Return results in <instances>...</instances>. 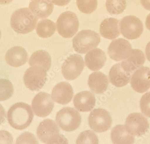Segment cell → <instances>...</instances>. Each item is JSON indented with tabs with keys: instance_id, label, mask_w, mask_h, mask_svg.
Here are the masks:
<instances>
[{
	"instance_id": "44dd1931",
	"label": "cell",
	"mask_w": 150,
	"mask_h": 144,
	"mask_svg": "<svg viewBox=\"0 0 150 144\" xmlns=\"http://www.w3.org/2000/svg\"><path fill=\"white\" fill-rule=\"evenodd\" d=\"M145 60V56L141 50L133 49L131 55L121 62V66L125 70L132 73L144 64Z\"/></svg>"
},
{
	"instance_id": "836d02e7",
	"label": "cell",
	"mask_w": 150,
	"mask_h": 144,
	"mask_svg": "<svg viewBox=\"0 0 150 144\" xmlns=\"http://www.w3.org/2000/svg\"><path fill=\"white\" fill-rule=\"evenodd\" d=\"M50 1L56 6H63L69 4L71 0H50Z\"/></svg>"
},
{
	"instance_id": "277c9868",
	"label": "cell",
	"mask_w": 150,
	"mask_h": 144,
	"mask_svg": "<svg viewBox=\"0 0 150 144\" xmlns=\"http://www.w3.org/2000/svg\"><path fill=\"white\" fill-rule=\"evenodd\" d=\"M100 42L99 34L91 30L80 31L72 40L74 50L77 53L85 54L97 47Z\"/></svg>"
},
{
	"instance_id": "603a6c76",
	"label": "cell",
	"mask_w": 150,
	"mask_h": 144,
	"mask_svg": "<svg viewBox=\"0 0 150 144\" xmlns=\"http://www.w3.org/2000/svg\"><path fill=\"white\" fill-rule=\"evenodd\" d=\"M88 84L93 92L97 94H101L107 90L109 85L108 79V77L102 72H93L89 76Z\"/></svg>"
},
{
	"instance_id": "9a60e30c",
	"label": "cell",
	"mask_w": 150,
	"mask_h": 144,
	"mask_svg": "<svg viewBox=\"0 0 150 144\" xmlns=\"http://www.w3.org/2000/svg\"><path fill=\"white\" fill-rule=\"evenodd\" d=\"M54 101L61 104H67L71 102L73 96L71 85L67 82H61L53 88L51 94Z\"/></svg>"
},
{
	"instance_id": "d590c367",
	"label": "cell",
	"mask_w": 150,
	"mask_h": 144,
	"mask_svg": "<svg viewBox=\"0 0 150 144\" xmlns=\"http://www.w3.org/2000/svg\"><path fill=\"white\" fill-rule=\"evenodd\" d=\"M140 2L146 10L150 11V0H140Z\"/></svg>"
},
{
	"instance_id": "f35d334b",
	"label": "cell",
	"mask_w": 150,
	"mask_h": 144,
	"mask_svg": "<svg viewBox=\"0 0 150 144\" xmlns=\"http://www.w3.org/2000/svg\"><path fill=\"white\" fill-rule=\"evenodd\" d=\"M13 1V0H0V4L7 5Z\"/></svg>"
},
{
	"instance_id": "4fadbf2b",
	"label": "cell",
	"mask_w": 150,
	"mask_h": 144,
	"mask_svg": "<svg viewBox=\"0 0 150 144\" xmlns=\"http://www.w3.org/2000/svg\"><path fill=\"white\" fill-rule=\"evenodd\" d=\"M133 52L130 43L124 38L112 41L108 48V54L112 59L116 62L124 61L131 55Z\"/></svg>"
},
{
	"instance_id": "ba28073f",
	"label": "cell",
	"mask_w": 150,
	"mask_h": 144,
	"mask_svg": "<svg viewBox=\"0 0 150 144\" xmlns=\"http://www.w3.org/2000/svg\"><path fill=\"white\" fill-rule=\"evenodd\" d=\"M120 29L121 34L129 40L139 38L144 31V26L139 18L134 16L125 17L120 23Z\"/></svg>"
},
{
	"instance_id": "4dcf8cb0",
	"label": "cell",
	"mask_w": 150,
	"mask_h": 144,
	"mask_svg": "<svg viewBox=\"0 0 150 144\" xmlns=\"http://www.w3.org/2000/svg\"><path fill=\"white\" fill-rule=\"evenodd\" d=\"M140 105L142 113L145 116L150 118V92L142 95Z\"/></svg>"
},
{
	"instance_id": "7a4b0ae2",
	"label": "cell",
	"mask_w": 150,
	"mask_h": 144,
	"mask_svg": "<svg viewBox=\"0 0 150 144\" xmlns=\"http://www.w3.org/2000/svg\"><path fill=\"white\" fill-rule=\"evenodd\" d=\"M38 18L28 8L16 10L12 15L11 25L13 30L18 34L31 32L36 27Z\"/></svg>"
},
{
	"instance_id": "8d00e7d4",
	"label": "cell",
	"mask_w": 150,
	"mask_h": 144,
	"mask_svg": "<svg viewBox=\"0 0 150 144\" xmlns=\"http://www.w3.org/2000/svg\"><path fill=\"white\" fill-rule=\"evenodd\" d=\"M145 52L147 59L149 62H150V42H149L146 45Z\"/></svg>"
},
{
	"instance_id": "3957f363",
	"label": "cell",
	"mask_w": 150,
	"mask_h": 144,
	"mask_svg": "<svg viewBox=\"0 0 150 144\" xmlns=\"http://www.w3.org/2000/svg\"><path fill=\"white\" fill-rule=\"evenodd\" d=\"M59 127L54 120L46 119L41 122L37 129V136L45 144H68L64 136L59 134Z\"/></svg>"
},
{
	"instance_id": "5b68a950",
	"label": "cell",
	"mask_w": 150,
	"mask_h": 144,
	"mask_svg": "<svg viewBox=\"0 0 150 144\" xmlns=\"http://www.w3.org/2000/svg\"><path fill=\"white\" fill-rule=\"evenodd\" d=\"M56 121L63 130L70 132L79 128L81 118L80 113L75 109L65 107L57 113Z\"/></svg>"
},
{
	"instance_id": "9c48e42d",
	"label": "cell",
	"mask_w": 150,
	"mask_h": 144,
	"mask_svg": "<svg viewBox=\"0 0 150 144\" xmlns=\"http://www.w3.org/2000/svg\"><path fill=\"white\" fill-rule=\"evenodd\" d=\"M90 128L97 133H103L110 129L112 123L111 115L106 110L95 109L90 113L88 119Z\"/></svg>"
},
{
	"instance_id": "7402d4cb",
	"label": "cell",
	"mask_w": 150,
	"mask_h": 144,
	"mask_svg": "<svg viewBox=\"0 0 150 144\" xmlns=\"http://www.w3.org/2000/svg\"><path fill=\"white\" fill-rule=\"evenodd\" d=\"M54 7L50 0H33L29 5L30 10L40 19L48 17L53 12Z\"/></svg>"
},
{
	"instance_id": "f546056e",
	"label": "cell",
	"mask_w": 150,
	"mask_h": 144,
	"mask_svg": "<svg viewBox=\"0 0 150 144\" xmlns=\"http://www.w3.org/2000/svg\"><path fill=\"white\" fill-rule=\"evenodd\" d=\"M98 140L95 133L90 130L82 132L79 135L76 141V144H98Z\"/></svg>"
},
{
	"instance_id": "e0dca14e",
	"label": "cell",
	"mask_w": 150,
	"mask_h": 144,
	"mask_svg": "<svg viewBox=\"0 0 150 144\" xmlns=\"http://www.w3.org/2000/svg\"><path fill=\"white\" fill-rule=\"evenodd\" d=\"M96 99L90 91H82L75 95L73 103L75 108L81 112H90L95 106Z\"/></svg>"
},
{
	"instance_id": "8fae6325",
	"label": "cell",
	"mask_w": 150,
	"mask_h": 144,
	"mask_svg": "<svg viewBox=\"0 0 150 144\" xmlns=\"http://www.w3.org/2000/svg\"><path fill=\"white\" fill-rule=\"evenodd\" d=\"M128 132L134 136H141L148 131L149 124L146 118L139 113L129 115L125 123Z\"/></svg>"
},
{
	"instance_id": "f1b7e54d",
	"label": "cell",
	"mask_w": 150,
	"mask_h": 144,
	"mask_svg": "<svg viewBox=\"0 0 150 144\" xmlns=\"http://www.w3.org/2000/svg\"><path fill=\"white\" fill-rule=\"evenodd\" d=\"M76 3L79 10L84 14H91L97 8V0H76Z\"/></svg>"
},
{
	"instance_id": "cb8c5ba5",
	"label": "cell",
	"mask_w": 150,
	"mask_h": 144,
	"mask_svg": "<svg viewBox=\"0 0 150 144\" xmlns=\"http://www.w3.org/2000/svg\"><path fill=\"white\" fill-rule=\"evenodd\" d=\"M134 139V136L128 132L124 125H117L111 132V139L113 144H133Z\"/></svg>"
},
{
	"instance_id": "d6986e66",
	"label": "cell",
	"mask_w": 150,
	"mask_h": 144,
	"mask_svg": "<svg viewBox=\"0 0 150 144\" xmlns=\"http://www.w3.org/2000/svg\"><path fill=\"white\" fill-rule=\"evenodd\" d=\"M86 66L93 71H98L103 67L107 60L105 52L99 48L91 50L85 56Z\"/></svg>"
},
{
	"instance_id": "ac0fdd59",
	"label": "cell",
	"mask_w": 150,
	"mask_h": 144,
	"mask_svg": "<svg viewBox=\"0 0 150 144\" xmlns=\"http://www.w3.org/2000/svg\"><path fill=\"white\" fill-rule=\"evenodd\" d=\"M6 62L13 67L21 66L28 60L26 50L20 46H15L9 49L5 55Z\"/></svg>"
},
{
	"instance_id": "4316f807",
	"label": "cell",
	"mask_w": 150,
	"mask_h": 144,
	"mask_svg": "<svg viewBox=\"0 0 150 144\" xmlns=\"http://www.w3.org/2000/svg\"><path fill=\"white\" fill-rule=\"evenodd\" d=\"M126 0H106V8L111 15L121 14L126 8Z\"/></svg>"
},
{
	"instance_id": "d6a6232c",
	"label": "cell",
	"mask_w": 150,
	"mask_h": 144,
	"mask_svg": "<svg viewBox=\"0 0 150 144\" xmlns=\"http://www.w3.org/2000/svg\"><path fill=\"white\" fill-rule=\"evenodd\" d=\"M13 142L11 134L6 131H0V144H11Z\"/></svg>"
},
{
	"instance_id": "74e56055",
	"label": "cell",
	"mask_w": 150,
	"mask_h": 144,
	"mask_svg": "<svg viewBox=\"0 0 150 144\" xmlns=\"http://www.w3.org/2000/svg\"><path fill=\"white\" fill-rule=\"evenodd\" d=\"M145 24L147 29L150 31V14H149L146 17Z\"/></svg>"
},
{
	"instance_id": "8992f818",
	"label": "cell",
	"mask_w": 150,
	"mask_h": 144,
	"mask_svg": "<svg viewBox=\"0 0 150 144\" xmlns=\"http://www.w3.org/2000/svg\"><path fill=\"white\" fill-rule=\"evenodd\" d=\"M57 31L64 38H71L78 31L79 22L77 16L71 11H66L60 15L56 22Z\"/></svg>"
},
{
	"instance_id": "52a82bcc",
	"label": "cell",
	"mask_w": 150,
	"mask_h": 144,
	"mask_svg": "<svg viewBox=\"0 0 150 144\" xmlns=\"http://www.w3.org/2000/svg\"><path fill=\"white\" fill-rule=\"evenodd\" d=\"M47 71L41 67L33 66L27 69L23 76L24 84L32 91H38L46 81Z\"/></svg>"
},
{
	"instance_id": "d4e9b609",
	"label": "cell",
	"mask_w": 150,
	"mask_h": 144,
	"mask_svg": "<svg viewBox=\"0 0 150 144\" xmlns=\"http://www.w3.org/2000/svg\"><path fill=\"white\" fill-rule=\"evenodd\" d=\"M29 65L31 66H38L44 69L46 71L50 69L51 59L48 52L45 50H38L34 52L30 57Z\"/></svg>"
},
{
	"instance_id": "5bb4252c",
	"label": "cell",
	"mask_w": 150,
	"mask_h": 144,
	"mask_svg": "<svg viewBox=\"0 0 150 144\" xmlns=\"http://www.w3.org/2000/svg\"><path fill=\"white\" fill-rule=\"evenodd\" d=\"M130 84L134 90L142 93L150 88V69L142 66L134 71L131 78Z\"/></svg>"
},
{
	"instance_id": "2e32d148",
	"label": "cell",
	"mask_w": 150,
	"mask_h": 144,
	"mask_svg": "<svg viewBox=\"0 0 150 144\" xmlns=\"http://www.w3.org/2000/svg\"><path fill=\"white\" fill-rule=\"evenodd\" d=\"M132 73L124 70L121 63L113 65L109 73L111 83L117 87H121L126 86L130 81Z\"/></svg>"
},
{
	"instance_id": "30bf717a",
	"label": "cell",
	"mask_w": 150,
	"mask_h": 144,
	"mask_svg": "<svg viewBox=\"0 0 150 144\" xmlns=\"http://www.w3.org/2000/svg\"><path fill=\"white\" fill-rule=\"evenodd\" d=\"M85 66L82 57L78 54H73L67 58L63 63L62 74L67 80H75L81 75Z\"/></svg>"
},
{
	"instance_id": "6da1fadb",
	"label": "cell",
	"mask_w": 150,
	"mask_h": 144,
	"mask_svg": "<svg viewBox=\"0 0 150 144\" xmlns=\"http://www.w3.org/2000/svg\"><path fill=\"white\" fill-rule=\"evenodd\" d=\"M33 113L30 105L24 103H16L9 109L7 120L11 126L18 130L28 127L33 121Z\"/></svg>"
},
{
	"instance_id": "ffe728a7",
	"label": "cell",
	"mask_w": 150,
	"mask_h": 144,
	"mask_svg": "<svg viewBox=\"0 0 150 144\" xmlns=\"http://www.w3.org/2000/svg\"><path fill=\"white\" fill-rule=\"evenodd\" d=\"M100 33L102 37L108 40H113L120 35L119 21L113 17L106 18L101 22Z\"/></svg>"
},
{
	"instance_id": "ab89813d",
	"label": "cell",
	"mask_w": 150,
	"mask_h": 144,
	"mask_svg": "<svg viewBox=\"0 0 150 144\" xmlns=\"http://www.w3.org/2000/svg\"><path fill=\"white\" fill-rule=\"evenodd\" d=\"M1 30H0V38H1Z\"/></svg>"
},
{
	"instance_id": "484cf974",
	"label": "cell",
	"mask_w": 150,
	"mask_h": 144,
	"mask_svg": "<svg viewBox=\"0 0 150 144\" xmlns=\"http://www.w3.org/2000/svg\"><path fill=\"white\" fill-rule=\"evenodd\" d=\"M55 30V23L49 19H44L40 21L36 27L37 34L42 38L50 37L54 35Z\"/></svg>"
},
{
	"instance_id": "7c38bea8",
	"label": "cell",
	"mask_w": 150,
	"mask_h": 144,
	"mask_svg": "<svg viewBox=\"0 0 150 144\" xmlns=\"http://www.w3.org/2000/svg\"><path fill=\"white\" fill-rule=\"evenodd\" d=\"M32 108L37 116L46 117L50 114L54 107V103L50 94L44 92L37 94L32 101Z\"/></svg>"
},
{
	"instance_id": "e575fe53",
	"label": "cell",
	"mask_w": 150,
	"mask_h": 144,
	"mask_svg": "<svg viewBox=\"0 0 150 144\" xmlns=\"http://www.w3.org/2000/svg\"><path fill=\"white\" fill-rule=\"evenodd\" d=\"M6 112L3 106L0 104V125L5 121Z\"/></svg>"
},
{
	"instance_id": "1f68e13d",
	"label": "cell",
	"mask_w": 150,
	"mask_h": 144,
	"mask_svg": "<svg viewBox=\"0 0 150 144\" xmlns=\"http://www.w3.org/2000/svg\"><path fill=\"white\" fill-rule=\"evenodd\" d=\"M16 144H38V142L33 134L25 132L18 138Z\"/></svg>"
},
{
	"instance_id": "83f0119b",
	"label": "cell",
	"mask_w": 150,
	"mask_h": 144,
	"mask_svg": "<svg viewBox=\"0 0 150 144\" xmlns=\"http://www.w3.org/2000/svg\"><path fill=\"white\" fill-rule=\"evenodd\" d=\"M14 89L11 81L8 79H0V101L9 99L13 94Z\"/></svg>"
}]
</instances>
